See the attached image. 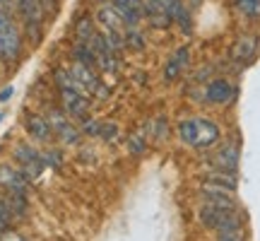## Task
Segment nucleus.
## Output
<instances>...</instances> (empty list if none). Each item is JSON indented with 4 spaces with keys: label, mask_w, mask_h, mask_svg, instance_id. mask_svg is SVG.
I'll return each mask as SVG.
<instances>
[{
    "label": "nucleus",
    "mask_w": 260,
    "mask_h": 241,
    "mask_svg": "<svg viewBox=\"0 0 260 241\" xmlns=\"http://www.w3.org/2000/svg\"><path fill=\"white\" fill-rule=\"evenodd\" d=\"M73 32H75V39H77V41H89V39L99 32V24H96L94 15L80 12V15L73 19Z\"/></svg>",
    "instance_id": "dca6fc26"
},
{
    "label": "nucleus",
    "mask_w": 260,
    "mask_h": 241,
    "mask_svg": "<svg viewBox=\"0 0 260 241\" xmlns=\"http://www.w3.org/2000/svg\"><path fill=\"white\" fill-rule=\"evenodd\" d=\"M183 3H186L190 10H198V8H200V5L205 3V0H183Z\"/></svg>",
    "instance_id": "c85d7f7f"
},
{
    "label": "nucleus",
    "mask_w": 260,
    "mask_h": 241,
    "mask_svg": "<svg viewBox=\"0 0 260 241\" xmlns=\"http://www.w3.org/2000/svg\"><path fill=\"white\" fill-rule=\"evenodd\" d=\"M152 128H154V130H152V135H154L157 140L167 138V120H164V118H157L154 123H152Z\"/></svg>",
    "instance_id": "393cba45"
},
{
    "label": "nucleus",
    "mask_w": 260,
    "mask_h": 241,
    "mask_svg": "<svg viewBox=\"0 0 260 241\" xmlns=\"http://www.w3.org/2000/svg\"><path fill=\"white\" fill-rule=\"evenodd\" d=\"M203 178H207V181H214V184H222V186H226V188H232V191H236V188H239V176H236V171L210 169V171H207Z\"/></svg>",
    "instance_id": "a211bd4d"
},
{
    "label": "nucleus",
    "mask_w": 260,
    "mask_h": 241,
    "mask_svg": "<svg viewBox=\"0 0 260 241\" xmlns=\"http://www.w3.org/2000/svg\"><path fill=\"white\" fill-rule=\"evenodd\" d=\"M12 3H15V17L24 32L27 44L37 48L44 41V27H46V15L39 0H12Z\"/></svg>",
    "instance_id": "7ed1b4c3"
},
{
    "label": "nucleus",
    "mask_w": 260,
    "mask_h": 241,
    "mask_svg": "<svg viewBox=\"0 0 260 241\" xmlns=\"http://www.w3.org/2000/svg\"><path fill=\"white\" fill-rule=\"evenodd\" d=\"M29 181L24 176V171L15 164H8V162H0V188L5 193H22V195H29Z\"/></svg>",
    "instance_id": "f8f14e48"
},
{
    "label": "nucleus",
    "mask_w": 260,
    "mask_h": 241,
    "mask_svg": "<svg viewBox=\"0 0 260 241\" xmlns=\"http://www.w3.org/2000/svg\"><path fill=\"white\" fill-rule=\"evenodd\" d=\"M22 126H24L31 142H37V145H51L53 142V130H51V123L44 113L24 111L22 113Z\"/></svg>",
    "instance_id": "9d476101"
},
{
    "label": "nucleus",
    "mask_w": 260,
    "mask_h": 241,
    "mask_svg": "<svg viewBox=\"0 0 260 241\" xmlns=\"http://www.w3.org/2000/svg\"><path fill=\"white\" fill-rule=\"evenodd\" d=\"M0 120H3V113H0Z\"/></svg>",
    "instance_id": "c756f323"
},
{
    "label": "nucleus",
    "mask_w": 260,
    "mask_h": 241,
    "mask_svg": "<svg viewBox=\"0 0 260 241\" xmlns=\"http://www.w3.org/2000/svg\"><path fill=\"white\" fill-rule=\"evenodd\" d=\"M58 99H60V106L68 111V116L77 123L92 113V99L80 87H58Z\"/></svg>",
    "instance_id": "6e6552de"
},
{
    "label": "nucleus",
    "mask_w": 260,
    "mask_h": 241,
    "mask_svg": "<svg viewBox=\"0 0 260 241\" xmlns=\"http://www.w3.org/2000/svg\"><path fill=\"white\" fill-rule=\"evenodd\" d=\"M39 5L44 10L46 19H53L58 15V10H60V0H39Z\"/></svg>",
    "instance_id": "4be33fe9"
},
{
    "label": "nucleus",
    "mask_w": 260,
    "mask_h": 241,
    "mask_svg": "<svg viewBox=\"0 0 260 241\" xmlns=\"http://www.w3.org/2000/svg\"><path fill=\"white\" fill-rule=\"evenodd\" d=\"M44 116H46L48 123H51L53 138L60 140V142H63V145H68V147L80 145V140L84 138L82 130H80V126H77V123L68 116V111H65L63 106H53V104H48L46 111H44Z\"/></svg>",
    "instance_id": "39448f33"
},
{
    "label": "nucleus",
    "mask_w": 260,
    "mask_h": 241,
    "mask_svg": "<svg viewBox=\"0 0 260 241\" xmlns=\"http://www.w3.org/2000/svg\"><path fill=\"white\" fill-rule=\"evenodd\" d=\"M24 32L19 27L17 17L12 12L0 10V63L5 68H15L24 56Z\"/></svg>",
    "instance_id": "f03ea898"
},
{
    "label": "nucleus",
    "mask_w": 260,
    "mask_h": 241,
    "mask_svg": "<svg viewBox=\"0 0 260 241\" xmlns=\"http://www.w3.org/2000/svg\"><path fill=\"white\" fill-rule=\"evenodd\" d=\"M239 97V87L229 77H210L200 89V104L207 106H232Z\"/></svg>",
    "instance_id": "0eeeda50"
},
{
    "label": "nucleus",
    "mask_w": 260,
    "mask_h": 241,
    "mask_svg": "<svg viewBox=\"0 0 260 241\" xmlns=\"http://www.w3.org/2000/svg\"><path fill=\"white\" fill-rule=\"evenodd\" d=\"M12 159L17 162V167L24 171V176L34 184L37 178H41L44 169H46V162H44V152L37 147V142H29V140H22L12 147Z\"/></svg>",
    "instance_id": "423d86ee"
},
{
    "label": "nucleus",
    "mask_w": 260,
    "mask_h": 241,
    "mask_svg": "<svg viewBox=\"0 0 260 241\" xmlns=\"http://www.w3.org/2000/svg\"><path fill=\"white\" fill-rule=\"evenodd\" d=\"M118 135V126L111 120H102V128H99V138L102 140H113Z\"/></svg>",
    "instance_id": "b1692460"
},
{
    "label": "nucleus",
    "mask_w": 260,
    "mask_h": 241,
    "mask_svg": "<svg viewBox=\"0 0 260 241\" xmlns=\"http://www.w3.org/2000/svg\"><path fill=\"white\" fill-rule=\"evenodd\" d=\"M239 162H241V147L239 142L226 140L212 147V155L207 157L210 169H224V171H239Z\"/></svg>",
    "instance_id": "1a4fd4ad"
},
{
    "label": "nucleus",
    "mask_w": 260,
    "mask_h": 241,
    "mask_svg": "<svg viewBox=\"0 0 260 241\" xmlns=\"http://www.w3.org/2000/svg\"><path fill=\"white\" fill-rule=\"evenodd\" d=\"M0 65H3V63H0Z\"/></svg>",
    "instance_id": "7c9ffc66"
},
{
    "label": "nucleus",
    "mask_w": 260,
    "mask_h": 241,
    "mask_svg": "<svg viewBox=\"0 0 260 241\" xmlns=\"http://www.w3.org/2000/svg\"><path fill=\"white\" fill-rule=\"evenodd\" d=\"M142 17L154 29H169L174 24V17L164 5V0H142Z\"/></svg>",
    "instance_id": "ddd939ff"
},
{
    "label": "nucleus",
    "mask_w": 260,
    "mask_h": 241,
    "mask_svg": "<svg viewBox=\"0 0 260 241\" xmlns=\"http://www.w3.org/2000/svg\"><path fill=\"white\" fill-rule=\"evenodd\" d=\"M145 147H147V140L142 138V135H130L128 138V149L133 155H142Z\"/></svg>",
    "instance_id": "5701e85b"
},
{
    "label": "nucleus",
    "mask_w": 260,
    "mask_h": 241,
    "mask_svg": "<svg viewBox=\"0 0 260 241\" xmlns=\"http://www.w3.org/2000/svg\"><path fill=\"white\" fill-rule=\"evenodd\" d=\"M41 152H44V162H46V167L56 169V171H60V169H63V155H60V149L46 145Z\"/></svg>",
    "instance_id": "aec40b11"
},
{
    "label": "nucleus",
    "mask_w": 260,
    "mask_h": 241,
    "mask_svg": "<svg viewBox=\"0 0 260 241\" xmlns=\"http://www.w3.org/2000/svg\"><path fill=\"white\" fill-rule=\"evenodd\" d=\"M94 19H96L99 29H104V32H123V29H125L123 17L118 15V10L113 8L109 0H104V3L96 5V10H94Z\"/></svg>",
    "instance_id": "4468645a"
},
{
    "label": "nucleus",
    "mask_w": 260,
    "mask_h": 241,
    "mask_svg": "<svg viewBox=\"0 0 260 241\" xmlns=\"http://www.w3.org/2000/svg\"><path fill=\"white\" fill-rule=\"evenodd\" d=\"M229 5L246 19H260V0H229Z\"/></svg>",
    "instance_id": "6ab92c4d"
},
{
    "label": "nucleus",
    "mask_w": 260,
    "mask_h": 241,
    "mask_svg": "<svg viewBox=\"0 0 260 241\" xmlns=\"http://www.w3.org/2000/svg\"><path fill=\"white\" fill-rule=\"evenodd\" d=\"M111 3H116V5H128V8L142 10V0H111Z\"/></svg>",
    "instance_id": "a878e982"
},
{
    "label": "nucleus",
    "mask_w": 260,
    "mask_h": 241,
    "mask_svg": "<svg viewBox=\"0 0 260 241\" xmlns=\"http://www.w3.org/2000/svg\"><path fill=\"white\" fill-rule=\"evenodd\" d=\"M260 51V37L255 34H241L232 44V51H229V58L232 63H236L239 68H248V65L255 61Z\"/></svg>",
    "instance_id": "9b49d317"
},
{
    "label": "nucleus",
    "mask_w": 260,
    "mask_h": 241,
    "mask_svg": "<svg viewBox=\"0 0 260 241\" xmlns=\"http://www.w3.org/2000/svg\"><path fill=\"white\" fill-rule=\"evenodd\" d=\"M217 241H243L246 239V229H224V232H217L214 234Z\"/></svg>",
    "instance_id": "412c9836"
},
{
    "label": "nucleus",
    "mask_w": 260,
    "mask_h": 241,
    "mask_svg": "<svg viewBox=\"0 0 260 241\" xmlns=\"http://www.w3.org/2000/svg\"><path fill=\"white\" fill-rule=\"evenodd\" d=\"M12 94H15V89H12V87H5V89L0 92V102H8V99L12 97Z\"/></svg>",
    "instance_id": "cd10ccee"
},
{
    "label": "nucleus",
    "mask_w": 260,
    "mask_h": 241,
    "mask_svg": "<svg viewBox=\"0 0 260 241\" xmlns=\"http://www.w3.org/2000/svg\"><path fill=\"white\" fill-rule=\"evenodd\" d=\"M123 41H125V51H145V34H142V27H125L123 29Z\"/></svg>",
    "instance_id": "f3484780"
},
{
    "label": "nucleus",
    "mask_w": 260,
    "mask_h": 241,
    "mask_svg": "<svg viewBox=\"0 0 260 241\" xmlns=\"http://www.w3.org/2000/svg\"><path fill=\"white\" fill-rule=\"evenodd\" d=\"M0 10H5V12H12V15H15V3H12V0H0Z\"/></svg>",
    "instance_id": "bb28decb"
},
{
    "label": "nucleus",
    "mask_w": 260,
    "mask_h": 241,
    "mask_svg": "<svg viewBox=\"0 0 260 241\" xmlns=\"http://www.w3.org/2000/svg\"><path fill=\"white\" fill-rule=\"evenodd\" d=\"M188 63H190V46L183 44V46L167 61V65H164V82L167 84L176 82L178 77H181V73L188 68Z\"/></svg>",
    "instance_id": "2eb2a0df"
},
{
    "label": "nucleus",
    "mask_w": 260,
    "mask_h": 241,
    "mask_svg": "<svg viewBox=\"0 0 260 241\" xmlns=\"http://www.w3.org/2000/svg\"><path fill=\"white\" fill-rule=\"evenodd\" d=\"M176 133L181 145H186L195 152H207L222 142V128L210 116H186L178 120Z\"/></svg>",
    "instance_id": "f257e3e1"
},
{
    "label": "nucleus",
    "mask_w": 260,
    "mask_h": 241,
    "mask_svg": "<svg viewBox=\"0 0 260 241\" xmlns=\"http://www.w3.org/2000/svg\"><path fill=\"white\" fill-rule=\"evenodd\" d=\"M198 222L203 224L207 232H224V229H241L246 220H243L241 210H226V207H217V205L203 203L198 207Z\"/></svg>",
    "instance_id": "20e7f679"
}]
</instances>
